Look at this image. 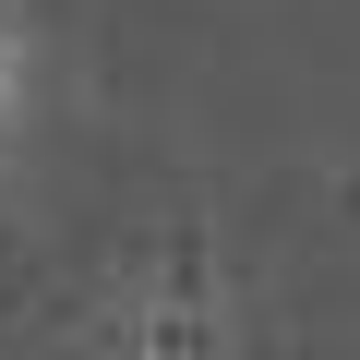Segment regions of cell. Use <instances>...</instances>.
Wrapping results in <instances>:
<instances>
[{
	"label": "cell",
	"instance_id": "1",
	"mask_svg": "<svg viewBox=\"0 0 360 360\" xmlns=\"http://www.w3.org/2000/svg\"><path fill=\"white\" fill-rule=\"evenodd\" d=\"M13 108H25V37H13V13H0V132H13Z\"/></svg>",
	"mask_w": 360,
	"mask_h": 360
}]
</instances>
